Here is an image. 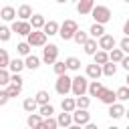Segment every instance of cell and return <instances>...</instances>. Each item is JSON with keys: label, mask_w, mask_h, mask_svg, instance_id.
Segmentation results:
<instances>
[{"label": "cell", "mask_w": 129, "mask_h": 129, "mask_svg": "<svg viewBox=\"0 0 129 129\" xmlns=\"http://www.w3.org/2000/svg\"><path fill=\"white\" fill-rule=\"evenodd\" d=\"M87 87H89V77L77 75V77L73 79V83H71V93H73L75 97L85 95V93H87Z\"/></svg>", "instance_id": "cell-1"}, {"label": "cell", "mask_w": 129, "mask_h": 129, "mask_svg": "<svg viewBox=\"0 0 129 129\" xmlns=\"http://www.w3.org/2000/svg\"><path fill=\"white\" fill-rule=\"evenodd\" d=\"M91 14H93V18H95V22H99V24H107L109 20H111V10L107 8V6H101V4H97V6H93V10H91Z\"/></svg>", "instance_id": "cell-2"}, {"label": "cell", "mask_w": 129, "mask_h": 129, "mask_svg": "<svg viewBox=\"0 0 129 129\" xmlns=\"http://www.w3.org/2000/svg\"><path fill=\"white\" fill-rule=\"evenodd\" d=\"M26 38H28L26 42H28L30 46H44V44H46V34H44V30H42V28H38V30H36V28H32V30L28 32V36H26Z\"/></svg>", "instance_id": "cell-3"}, {"label": "cell", "mask_w": 129, "mask_h": 129, "mask_svg": "<svg viewBox=\"0 0 129 129\" xmlns=\"http://www.w3.org/2000/svg\"><path fill=\"white\" fill-rule=\"evenodd\" d=\"M71 83H73V79L67 75V73H62V75H58V79H56V83H54V89H56V93L58 95H69L71 93Z\"/></svg>", "instance_id": "cell-4"}, {"label": "cell", "mask_w": 129, "mask_h": 129, "mask_svg": "<svg viewBox=\"0 0 129 129\" xmlns=\"http://www.w3.org/2000/svg\"><path fill=\"white\" fill-rule=\"evenodd\" d=\"M77 28H79V24H77L75 20H64V22L58 26V34H60L62 40H71Z\"/></svg>", "instance_id": "cell-5"}, {"label": "cell", "mask_w": 129, "mask_h": 129, "mask_svg": "<svg viewBox=\"0 0 129 129\" xmlns=\"http://www.w3.org/2000/svg\"><path fill=\"white\" fill-rule=\"evenodd\" d=\"M71 115H73V125H77V127H83L91 121V113L87 109H81V107H75V111Z\"/></svg>", "instance_id": "cell-6"}, {"label": "cell", "mask_w": 129, "mask_h": 129, "mask_svg": "<svg viewBox=\"0 0 129 129\" xmlns=\"http://www.w3.org/2000/svg\"><path fill=\"white\" fill-rule=\"evenodd\" d=\"M56 56H58V46L56 44H44V48H42V60L46 64H52L56 60Z\"/></svg>", "instance_id": "cell-7"}, {"label": "cell", "mask_w": 129, "mask_h": 129, "mask_svg": "<svg viewBox=\"0 0 129 129\" xmlns=\"http://www.w3.org/2000/svg\"><path fill=\"white\" fill-rule=\"evenodd\" d=\"M10 30L16 32V34H20V36H28V32L32 30V26H30L28 20H14L12 26H10Z\"/></svg>", "instance_id": "cell-8"}, {"label": "cell", "mask_w": 129, "mask_h": 129, "mask_svg": "<svg viewBox=\"0 0 129 129\" xmlns=\"http://www.w3.org/2000/svg\"><path fill=\"white\" fill-rule=\"evenodd\" d=\"M97 44H99V48H103V50H107V52H109V50L115 46V38H113L111 34H101Z\"/></svg>", "instance_id": "cell-9"}, {"label": "cell", "mask_w": 129, "mask_h": 129, "mask_svg": "<svg viewBox=\"0 0 129 129\" xmlns=\"http://www.w3.org/2000/svg\"><path fill=\"white\" fill-rule=\"evenodd\" d=\"M99 101L105 103V105H111V103L117 101V95H115V91H111V89H103V91L99 93Z\"/></svg>", "instance_id": "cell-10"}, {"label": "cell", "mask_w": 129, "mask_h": 129, "mask_svg": "<svg viewBox=\"0 0 129 129\" xmlns=\"http://www.w3.org/2000/svg\"><path fill=\"white\" fill-rule=\"evenodd\" d=\"M123 115H125V107H123L121 103L115 101V103L109 105V117H111V119H119V117H123Z\"/></svg>", "instance_id": "cell-11"}, {"label": "cell", "mask_w": 129, "mask_h": 129, "mask_svg": "<svg viewBox=\"0 0 129 129\" xmlns=\"http://www.w3.org/2000/svg\"><path fill=\"white\" fill-rule=\"evenodd\" d=\"M93 6H95V0H79V2H77V12H79L81 16H83V14H91Z\"/></svg>", "instance_id": "cell-12"}, {"label": "cell", "mask_w": 129, "mask_h": 129, "mask_svg": "<svg viewBox=\"0 0 129 129\" xmlns=\"http://www.w3.org/2000/svg\"><path fill=\"white\" fill-rule=\"evenodd\" d=\"M105 87H103V83L101 81H97V79H93L91 83H89V87H87V93L91 95V97H99V93L103 91Z\"/></svg>", "instance_id": "cell-13"}, {"label": "cell", "mask_w": 129, "mask_h": 129, "mask_svg": "<svg viewBox=\"0 0 129 129\" xmlns=\"http://www.w3.org/2000/svg\"><path fill=\"white\" fill-rule=\"evenodd\" d=\"M56 123H58V127H71V125H73V115H71L69 111H62V113H58V117H56Z\"/></svg>", "instance_id": "cell-14"}, {"label": "cell", "mask_w": 129, "mask_h": 129, "mask_svg": "<svg viewBox=\"0 0 129 129\" xmlns=\"http://www.w3.org/2000/svg\"><path fill=\"white\" fill-rule=\"evenodd\" d=\"M38 67H40V58H38V56H34V54H26V58H24V69L36 71Z\"/></svg>", "instance_id": "cell-15"}, {"label": "cell", "mask_w": 129, "mask_h": 129, "mask_svg": "<svg viewBox=\"0 0 129 129\" xmlns=\"http://www.w3.org/2000/svg\"><path fill=\"white\" fill-rule=\"evenodd\" d=\"M42 30H44V34H46V36L58 34V22H56V20H48V22H44Z\"/></svg>", "instance_id": "cell-16"}, {"label": "cell", "mask_w": 129, "mask_h": 129, "mask_svg": "<svg viewBox=\"0 0 129 129\" xmlns=\"http://www.w3.org/2000/svg\"><path fill=\"white\" fill-rule=\"evenodd\" d=\"M103 75V71H101V64H97V62H93V64H87V77L89 79H99Z\"/></svg>", "instance_id": "cell-17"}, {"label": "cell", "mask_w": 129, "mask_h": 129, "mask_svg": "<svg viewBox=\"0 0 129 129\" xmlns=\"http://www.w3.org/2000/svg\"><path fill=\"white\" fill-rule=\"evenodd\" d=\"M16 16H18L20 20H28V18L32 16V8H30L28 4H22V6H18V10H16Z\"/></svg>", "instance_id": "cell-18"}, {"label": "cell", "mask_w": 129, "mask_h": 129, "mask_svg": "<svg viewBox=\"0 0 129 129\" xmlns=\"http://www.w3.org/2000/svg\"><path fill=\"white\" fill-rule=\"evenodd\" d=\"M6 93H8V97H10V99H12V97H18V95L22 93V85H18V83H12V81H10V83L6 85Z\"/></svg>", "instance_id": "cell-19"}, {"label": "cell", "mask_w": 129, "mask_h": 129, "mask_svg": "<svg viewBox=\"0 0 129 129\" xmlns=\"http://www.w3.org/2000/svg\"><path fill=\"white\" fill-rule=\"evenodd\" d=\"M28 22H30V26H32V28H36V30H38V28H42V26H44V22H46V20H44V16H42V14H32V16L28 18Z\"/></svg>", "instance_id": "cell-20"}, {"label": "cell", "mask_w": 129, "mask_h": 129, "mask_svg": "<svg viewBox=\"0 0 129 129\" xmlns=\"http://www.w3.org/2000/svg\"><path fill=\"white\" fill-rule=\"evenodd\" d=\"M101 71H103L105 77H113V75L117 73V64H115L113 60H107L105 64H101Z\"/></svg>", "instance_id": "cell-21"}, {"label": "cell", "mask_w": 129, "mask_h": 129, "mask_svg": "<svg viewBox=\"0 0 129 129\" xmlns=\"http://www.w3.org/2000/svg\"><path fill=\"white\" fill-rule=\"evenodd\" d=\"M83 48H85V52H87V54H91V56H93V54L97 52V48H99V44H97V38H89V40L83 44Z\"/></svg>", "instance_id": "cell-22"}, {"label": "cell", "mask_w": 129, "mask_h": 129, "mask_svg": "<svg viewBox=\"0 0 129 129\" xmlns=\"http://www.w3.org/2000/svg\"><path fill=\"white\" fill-rule=\"evenodd\" d=\"M93 58H95V62H97V64H105V62L109 60V52H107V50H103V48H97V52L93 54Z\"/></svg>", "instance_id": "cell-23"}, {"label": "cell", "mask_w": 129, "mask_h": 129, "mask_svg": "<svg viewBox=\"0 0 129 129\" xmlns=\"http://www.w3.org/2000/svg\"><path fill=\"white\" fill-rule=\"evenodd\" d=\"M36 107H38V103H36V99H34V97H28V99H24V101H22V109H24L26 113L36 111Z\"/></svg>", "instance_id": "cell-24"}, {"label": "cell", "mask_w": 129, "mask_h": 129, "mask_svg": "<svg viewBox=\"0 0 129 129\" xmlns=\"http://www.w3.org/2000/svg\"><path fill=\"white\" fill-rule=\"evenodd\" d=\"M40 121H42V115L32 111V113L28 115V119H26V125H28V127H40Z\"/></svg>", "instance_id": "cell-25"}, {"label": "cell", "mask_w": 129, "mask_h": 129, "mask_svg": "<svg viewBox=\"0 0 129 129\" xmlns=\"http://www.w3.org/2000/svg\"><path fill=\"white\" fill-rule=\"evenodd\" d=\"M14 16H16V10H14L12 6H4V8L0 10V18H2V20H14Z\"/></svg>", "instance_id": "cell-26"}, {"label": "cell", "mask_w": 129, "mask_h": 129, "mask_svg": "<svg viewBox=\"0 0 129 129\" xmlns=\"http://www.w3.org/2000/svg\"><path fill=\"white\" fill-rule=\"evenodd\" d=\"M89 34H91L93 38H99L101 34H105V24H99V22H95V24L89 28Z\"/></svg>", "instance_id": "cell-27"}, {"label": "cell", "mask_w": 129, "mask_h": 129, "mask_svg": "<svg viewBox=\"0 0 129 129\" xmlns=\"http://www.w3.org/2000/svg\"><path fill=\"white\" fill-rule=\"evenodd\" d=\"M8 69H10V73H20V71L24 69V60H20V58H10Z\"/></svg>", "instance_id": "cell-28"}, {"label": "cell", "mask_w": 129, "mask_h": 129, "mask_svg": "<svg viewBox=\"0 0 129 129\" xmlns=\"http://www.w3.org/2000/svg\"><path fill=\"white\" fill-rule=\"evenodd\" d=\"M123 56H125V52H123L121 48H115V46H113V48L109 50V60H113V62H121Z\"/></svg>", "instance_id": "cell-29"}, {"label": "cell", "mask_w": 129, "mask_h": 129, "mask_svg": "<svg viewBox=\"0 0 129 129\" xmlns=\"http://www.w3.org/2000/svg\"><path fill=\"white\" fill-rule=\"evenodd\" d=\"M56 127H58V123H56V119H52V115H50V117H46V119L40 121V127H38V129H56Z\"/></svg>", "instance_id": "cell-30"}, {"label": "cell", "mask_w": 129, "mask_h": 129, "mask_svg": "<svg viewBox=\"0 0 129 129\" xmlns=\"http://www.w3.org/2000/svg\"><path fill=\"white\" fill-rule=\"evenodd\" d=\"M73 40H75V42H77V44H85V42H87V40H89V34H87V32H83V30H79V28H77V30H75V34H73Z\"/></svg>", "instance_id": "cell-31"}, {"label": "cell", "mask_w": 129, "mask_h": 129, "mask_svg": "<svg viewBox=\"0 0 129 129\" xmlns=\"http://www.w3.org/2000/svg\"><path fill=\"white\" fill-rule=\"evenodd\" d=\"M60 107H62V111H69V113H73V111H75V107H77V103H75V99H71V97H64V99H62V103H60Z\"/></svg>", "instance_id": "cell-32"}, {"label": "cell", "mask_w": 129, "mask_h": 129, "mask_svg": "<svg viewBox=\"0 0 129 129\" xmlns=\"http://www.w3.org/2000/svg\"><path fill=\"white\" fill-rule=\"evenodd\" d=\"M64 62H67V69H69V71H79V69H81V60H79L77 56H69Z\"/></svg>", "instance_id": "cell-33"}, {"label": "cell", "mask_w": 129, "mask_h": 129, "mask_svg": "<svg viewBox=\"0 0 129 129\" xmlns=\"http://www.w3.org/2000/svg\"><path fill=\"white\" fill-rule=\"evenodd\" d=\"M34 99H36V103H38V105H44V103H50V95H48V91H38Z\"/></svg>", "instance_id": "cell-34"}, {"label": "cell", "mask_w": 129, "mask_h": 129, "mask_svg": "<svg viewBox=\"0 0 129 129\" xmlns=\"http://www.w3.org/2000/svg\"><path fill=\"white\" fill-rule=\"evenodd\" d=\"M40 109H38V113L42 115V117H50L52 113H54V107L50 105V103H44V105H38Z\"/></svg>", "instance_id": "cell-35"}, {"label": "cell", "mask_w": 129, "mask_h": 129, "mask_svg": "<svg viewBox=\"0 0 129 129\" xmlns=\"http://www.w3.org/2000/svg\"><path fill=\"white\" fill-rule=\"evenodd\" d=\"M115 95H117L119 101H129V87H127V85H125V87H119V89L115 91Z\"/></svg>", "instance_id": "cell-36"}, {"label": "cell", "mask_w": 129, "mask_h": 129, "mask_svg": "<svg viewBox=\"0 0 129 129\" xmlns=\"http://www.w3.org/2000/svg\"><path fill=\"white\" fill-rule=\"evenodd\" d=\"M52 69H54V73H56V75H62V73H67V71H69L64 60H54V62H52Z\"/></svg>", "instance_id": "cell-37"}, {"label": "cell", "mask_w": 129, "mask_h": 129, "mask_svg": "<svg viewBox=\"0 0 129 129\" xmlns=\"http://www.w3.org/2000/svg\"><path fill=\"white\" fill-rule=\"evenodd\" d=\"M75 103H77V107H81V109H89L91 99H89V97H85V95H79V97L75 99Z\"/></svg>", "instance_id": "cell-38"}, {"label": "cell", "mask_w": 129, "mask_h": 129, "mask_svg": "<svg viewBox=\"0 0 129 129\" xmlns=\"http://www.w3.org/2000/svg\"><path fill=\"white\" fill-rule=\"evenodd\" d=\"M8 62H10V56L6 48H0V69H8Z\"/></svg>", "instance_id": "cell-39"}, {"label": "cell", "mask_w": 129, "mask_h": 129, "mask_svg": "<svg viewBox=\"0 0 129 129\" xmlns=\"http://www.w3.org/2000/svg\"><path fill=\"white\" fill-rule=\"evenodd\" d=\"M10 75L12 73H8L6 69H0V87H6L10 83Z\"/></svg>", "instance_id": "cell-40"}, {"label": "cell", "mask_w": 129, "mask_h": 129, "mask_svg": "<svg viewBox=\"0 0 129 129\" xmlns=\"http://www.w3.org/2000/svg\"><path fill=\"white\" fill-rule=\"evenodd\" d=\"M16 50H18V54L26 56V54H30V44H28V42H20V44L16 46Z\"/></svg>", "instance_id": "cell-41"}, {"label": "cell", "mask_w": 129, "mask_h": 129, "mask_svg": "<svg viewBox=\"0 0 129 129\" xmlns=\"http://www.w3.org/2000/svg\"><path fill=\"white\" fill-rule=\"evenodd\" d=\"M10 32H12V30H10L8 26H0V40H2V42H8V40H10Z\"/></svg>", "instance_id": "cell-42"}, {"label": "cell", "mask_w": 129, "mask_h": 129, "mask_svg": "<svg viewBox=\"0 0 129 129\" xmlns=\"http://www.w3.org/2000/svg\"><path fill=\"white\" fill-rule=\"evenodd\" d=\"M119 48H121L123 52H129V36H123V38H121V42H119Z\"/></svg>", "instance_id": "cell-43"}, {"label": "cell", "mask_w": 129, "mask_h": 129, "mask_svg": "<svg viewBox=\"0 0 129 129\" xmlns=\"http://www.w3.org/2000/svg\"><path fill=\"white\" fill-rule=\"evenodd\" d=\"M8 101H10V97H8L6 89H0V107H4V105H6Z\"/></svg>", "instance_id": "cell-44"}, {"label": "cell", "mask_w": 129, "mask_h": 129, "mask_svg": "<svg viewBox=\"0 0 129 129\" xmlns=\"http://www.w3.org/2000/svg\"><path fill=\"white\" fill-rule=\"evenodd\" d=\"M121 67H123L125 71H129V56H123V58H121Z\"/></svg>", "instance_id": "cell-45"}, {"label": "cell", "mask_w": 129, "mask_h": 129, "mask_svg": "<svg viewBox=\"0 0 129 129\" xmlns=\"http://www.w3.org/2000/svg\"><path fill=\"white\" fill-rule=\"evenodd\" d=\"M123 32H125V36H129V18H127L125 24H123Z\"/></svg>", "instance_id": "cell-46"}, {"label": "cell", "mask_w": 129, "mask_h": 129, "mask_svg": "<svg viewBox=\"0 0 129 129\" xmlns=\"http://www.w3.org/2000/svg\"><path fill=\"white\" fill-rule=\"evenodd\" d=\"M125 81H127V87H129V71H127V79Z\"/></svg>", "instance_id": "cell-47"}, {"label": "cell", "mask_w": 129, "mask_h": 129, "mask_svg": "<svg viewBox=\"0 0 129 129\" xmlns=\"http://www.w3.org/2000/svg\"><path fill=\"white\" fill-rule=\"evenodd\" d=\"M56 2H58V4H64V2H67V0H56Z\"/></svg>", "instance_id": "cell-48"}, {"label": "cell", "mask_w": 129, "mask_h": 129, "mask_svg": "<svg viewBox=\"0 0 129 129\" xmlns=\"http://www.w3.org/2000/svg\"><path fill=\"white\" fill-rule=\"evenodd\" d=\"M125 117H127V119H129V111H125Z\"/></svg>", "instance_id": "cell-49"}, {"label": "cell", "mask_w": 129, "mask_h": 129, "mask_svg": "<svg viewBox=\"0 0 129 129\" xmlns=\"http://www.w3.org/2000/svg\"><path fill=\"white\" fill-rule=\"evenodd\" d=\"M73 2H79V0H73Z\"/></svg>", "instance_id": "cell-50"}, {"label": "cell", "mask_w": 129, "mask_h": 129, "mask_svg": "<svg viewBox=\"0 0 129 129\" xmlns=\"http://www.w3.org/2000/svg\"><path fill=\"white\" fill-rule=\"evenodd\" d=\"M125 2H127V4H129V0H125Z\"/></svg>", "instance_id": "cell-51"}, {"label": "cell", "mask_w": 129, "mask_h": 129, "mask_svg": "<svg viewBox=\"0 0 129 129\" xmlns=\"http://www.w3.org/2000/svg\"><path fill=\"white\" fill-rule=\"evenodd\" d=\"M0 20H2V18H0Z\"/></svg>", "instance_id": "cell-52"}]
</instances>
